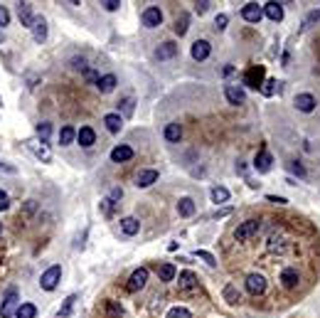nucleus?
I'll use <instances>...</instances> for the list:
<instances>
[{"label": "nucleus", "mask_w": 320, "mask_h": 318, "mask_svg": "<svg viewBox=\"0 0 320 318\" xmlns=\"http://www.w3.org/2000/svg\"><path fill=\"white\" fill-rule=\"evenodd\" d=\"M50 123H37V136L42 138V143H47V138H50Z\"/></svg>", "instance_id": "c9c22d12"}, {"label": "nucleus", "mask_w": 320, "mask_h": 318, "mask_svg": "<svg viewBox=\"0 0 320 318\" xmlns=\"http://www.w3.org/2000/svg\"><path fill=\"white\" fill-rule=\"evenodd\" d=\"M18 15H20V23H23L25 28H32L35 15H32V5H30V3H20V5H18Z\"/></svg>", "instance_id": "ddd939ff"}, {"label": "nucleus", "mask_w": 320, "mask_h": 318, "mask_svg": "<svg viewBox=\"0 0 320 318\" xmlns=\"http://www.w3.org/2000/svg\"><path fill=\"white\" fill-rule=\"evenodd\" d=\"M104 123H106V128H108L111 133H118L121 126H123V118H121V114H106V116H104Z\"/></svg>", "instance_id": "5701e85b"}, {"label": "nucleus", "mask_w": 320, "mask_h": 318, "mask_svg": "<svg viewBox=\"0 0 320 318\" xmlns=\"http://www.w3.org/2000/svg\"><path fill=\"white\" fill-rule=\"evenodd\" d=\"M138 230H140V222H138L135 217H123V220H121V232H123V234L133 237V234H138Z\"/></svg>", "instance_id": "412c9836"}, {"label": "nucleus", "mask_w": 320, "mask_h": 318, "mask_svg": "<svg viewBox=\"0 0 320 318\" xmlns=\"http://www.w3.org/2000/svg\"><path fill=\"white\" fill-rule=\"evenodd\" d=\"M74 136H77L74 128H72V126H64V128L59 131V143H62V145H69V143L74 141Z\"/></svg>", "instance_id": "c756f323"}, {"label": "nucleus", "mask_w": 320, "mask_h": 318, "mask_svg": "<svg viewBox=\"0 0 320 318\" xmlns=\"http://www.w3.org/2000/svg\"><path fill=\"white\" fill-rule=\"evenodd\" d=\"M160 23H163V13H160V8H148L143 13V25L145 28H158Z\"/></svg>", "instance_id": "6e6552de"}, {"label": "nucleus", "mask_w": 320, "mask_h": 318, "mask_svg": "<svg viewBox=\"0 0 320 318\" xmlns=\"http://www.w3.org/2000/svg\"><path fill=\"white\" fill-rule=\"evenodd\" d=\"M180 136H183L180 123H168V128H165V138H168L170 143H175V141H180Z\"/></svg>", "instance_id": "c85d7f7f"}, {"label": "nucleus", "mask_w": 320, "mask_h": 318, "mask_svg": "<svg viewBox=\"0 0 320 318\" xmlns=\"http://www.w3.org/2000/svg\"><path fill=\"white\" fill-rule=\"evenodd\" d=\"M59 279H62V266H59V264H54V266H50V269L42 274V279H40V286H42L45 291H52V289H57Z\"/></svg>", "instance_id": "f03ea898"}, {"label": "nucleus", "mask_w": 320, "mask_h": 318, "mask_svg": "<svg viewBox=\"0 0 320 318\" xmlns=\"http://www.w3.org/2000/svg\"><path fill=\"white\" fill-rule=\"evenodd\" d=\"M271 163H273V158L268 155V150H261V153L256 155V161H254V168H256L259 173H268V171H271Z\"/></svg>", "instance_id": "f8f14e48"}, {"label": "nucleus", "mask_w": 320, "mask_h": 318, "mask_svg": "<svg viewBox=\"0 0 320 318\" xmlns=\"http://www.w3.org/2000/svg\"><path fill=\"white\" fill-rule=\"evenodd\" d=\"M227 23H229V18L227 15H217V20H214V30L219 32V30H224L227 28Z\"/></svg>", "instance_id": "58836bf2"}, {"label": "nucleus", "mask_w": 320, "mask_h": 318, "mask_svg": "<svg viewBox=\"0 0 320 318\" xmlns=\"http://www.w3.org/2000/svg\"><path fill=\"white\" fill-rule=\"evenodd\" d=\"M180 289H185V291H190V289H195V284H197V276L192 274V271H183L180 274Z\"/></svg>", "instance_id": "bb28decb"}, {"label": "nucleus", "mask_w": 320, "mask_h": 318, "mask_svg": "<svg viewBox=\"0 0 320 318\" xmlns=\"http://www.w3.org/2000/svg\"><path fill=\"white\" fill-rule=\"evenodd\" d=\"M295 109L303 111V114H310L315 109V96L313 94H298L295 96Z\"/></svg>", "instance_id": "9d476101"}, {"label": "nucleus", "mask_w": 320, "mask_h": 318, "mask_svg": "<svg viewBox=\"0 0 320 318\" xmlns=\"http://www.w3.org/2000/svg\"><path fill=\"white\" fill-rule=\"evenodd\" d=\"M15 316H18V318H35V316H37V308H35V303H20L18 311H15Z\"/></svg>", "instance_id": "cd10ccee"}, {"label": "nucleus", "mask_w": 320, "mask_h": 318, "mask_svg": "<svg viewBox=\"0 0 320 318\" xmlns=\"http://www.w3.org/2000/svg\"><path fill=\"white\" fill-rule=\"evenodd\" d=\"M158 276L163 279V281H173V279H175V266H173L170 261L160 264V266H158Z\"/></svg>", "instance_id": "a878e982"}, {"label": "nucleus", "mask_w": 320, "mask_h": 318, "mask_svg": "<svg viewBox=\"0 0 320 318\" xmlns=\"http://www.w3.org/2000/svg\"><path fill=\"white\" fill-rule=\"evenodd\" d=\"M168 318H192V316H190V311H187V308L175 306V308H170V311H168Z\"/></svg>", "instance_id": "f704fd0d"}, {"label": "nucleus", "mask_w": 320, "mask_h": 318, "mask_svg": "<svg viewBox=\"0 0 320 318\" xmlns=\"http://www.w3.org/2000/svg\"><path fill=\"white\" fill-rule=\"evenodd\" d=\"M195 10L202 15V13H207V10H210V3H207V0H202V3H197V5H195Z\"/></svg>", "instance_id": "c03bdc74"}, {"label": "nucleus", "mask_w": 320, "mask_h": 318, "mask_svg": "<svg viewBox=\"0 0 320 318\" xmlns=\"http://www.w3.org/2000/svg\"><path fill=\"white\" fill-rule=\"evenodd\" d=\"M195 257H200V259H202V261H207L210 266H217V261H214V257H212L210 252H205V249H197V252H195Z\"/></svg>", "instance_id": "e433bc0d"}, {"label": "nucleus", "mask_w": 320, "mask_h": 318, "mask_svg": "<svg viewBox=\"0 0 320 318\" xmlns=\"http://www.w3.org/2000/svg\"><path fill=\"white\" fill-rule=\"evenodd\" d=\"M8 23H10V13L5 8H0V28H5Z\"/></svg>", "instance_id": "a19ab883"}, {"label": "nucleus", "mask_w": 320, "mask_h": 318, "mask_svg": "<svg viewBox=\"0 0 320 318\" xmlns=\"http://www.w3.org/2000/svg\"><path fill=\"white\" fill-rule=\"evenodd\" d=\"M291 171H293V173H298V175H303V168H300L298 163H291Z\"/></svg>", "instance_id": "de8ad7c7"}, {"label": "nucleus", "mask_w": 320, "mask_h": 318, "mask_svg": "<svg viewBox=\"0 0 320 318\" xmlns=\"http://www.w3.org/2000/svg\"><path fill=\"white\" fill-rule=\"evenodd\" d=\"M0 230H3V227H0Z\"/></svg>", "instance_id": "09e8293b"}, {"label": "nucleus", "mask_w": 320, "mask_h": 318, "mask_svg": "<svg viewBox=\"0 0 320 318\" xmlns=\"http://www.w3.org/2000/svg\"><path fill=\"white\" fill-rule=\"evenodd\" d=\"M145 281H148V269H135L133 274H131V281H128V291H138V289H143L145 286Z\"/></svg>", "instance_id": "423d86ee"}, {"label": "nucleus", "mask_w": 320, "mask_h": 318, "mask_svg": "<svg viewBox=\"0 0 320 318\" xmlns=\"http://www.w3.org/2000/svg\"><path fill=\"white\" fill-rule=\"evenodd\" d=\"M276 89H278V82H276V79H268V82H264V84H261V94H264V96L276 94Z\"/></svg>", "instance_id": "473e14b6"}, {"label": "nucleus", "mask_w": 320, "mask_h": 318, "mask_svg": "<svg viewBox=\"0 0 320 318\" xmlns=\"http://www.w3.org/2000/svg\"><path fill=\"white\" fill-rule=\"evenodd\" d=\"M241 18H244L246 23H259V20L264 18V10H261L256 3H246L244 10H241Z\"/></svg>", "instance_id": "0eeeda50"}, {"label": "nucleus", "mask_w": 320, "mask_h": 318, "mask_svg": "<svg viewBox=\"0 0 320 318\" xmlns=\"http://www.w3.org/2000/svg\"><path fill=\"white\" fill-rule=\"evenodd\" d=\"M264 13H266V18L273 20V23H281V20H283V8H281L278 3H266V5H264Z\"/></svg>", "instance_id": "aec40b11"}, {"label": "nucleus", "mask_w": 320, "mask_h": 318, "mask_svg": "<svg viewBox=\"0 0 320 318\" xmlns=\"http://www.w3.org/2000/svg\"><path fill=\"white\" fill-rule=\"evenodd\" d=\"M8 207H10V198L5 190H0V210H8Z\"/></svg>", "instance_id": "ea45409f"}, {"label": "nucleus", "mask_w": 320, "mask_h": 318, "mask_svg": "<svg viewBox=\"0 0 320 318\" xmlns=\"http://www.w3.org/2000/svg\"><path fill=\"white\" fill-rule=\"evenodd\" d=\"M224 296H227L229 303H237V301H239V293L234 291V286H227V289H224Z\"/></svg>", "instance_id": "4c0bfd02"}, {"label": "nucleus", "mask_w": 320, "mask_h": 318, "mask_svg": "<svg viewBox=\"0 0 320 318\" xmlns=\"http://www.w3.org/2000/svg\"><path fill=\"white\" fill-rule=\"evenodd\" d=\"M212 200L214 202H227L229 200V190L227 188H212Z\"/></svg>", "instance_id": "2f4dec72"}, {"label": "nucleus", "mask_w": 320, "mask_h": 318, "mask_svg": "<svg viewBox=\"0 0 320 318\" xmlns=\"http://www.w3.org/2000/svg\"><path fill=\"white\" fill-rule=\"evenodd\" d=\"M27 145H30V148L35 150V155L40 158V161H42V163H50V161H52V153H50V148H47L45 143L40 145L37 141H32V143H27Z\"/></svg>", "instance_id": "4be33fe9"}, {"label": "nucleus", "mask_w": 320, "mask_h": 318, "mask_svg": "<svg viewBox=\"0 0 320 318\" xmlns=\"http://www.w3.org/2000/svg\"><path fill=\"white\" fill-rule=\"evenodd\" d=\"M101 5H104V8H106V10H111V13H113V10H118V8H121V3H118V0H106V3H101Z\"/></svg>", "instance_id": "79ce46f5"}, {"label": "nucleus", "mask_w": 320, "mask_h": 318, "mask_svg": "<svg viewBox=\"0 0 320 318\" xmlns=\"http://www.w3.org/2000/svg\"><path fill=\"white\" fill-rule=\"evenodd\" d=\"M178 55V45L175 42H163L158 50H155V57L158 59H170V57H175Z\"/></svg>", "instance_id": "f3484780"}, {"label": "nucleus", "mask_w": 320, "mask_h": 318, "mask_svg": "<svg viewBox=\"0 0 320 318\" xmlns=\"http://www.w3.org/2000/svg\"><path fill=\"white\" fill-rule=\"evenodd\" d=\"M116 84H118V79H116L113 74H106V77H99V79H96V87H99V91H101V94L113 91V89H116Z\"/></svg>", "instance_id": "a211bd4d"}, {"label": "nucleus", "mask_w": 320, "mask_h": 318, "mask_svg": "<svg viewBox=\"0 0 320 318\" xmlns=\"http://www.w3.org/2000/svg\"><path fill=\"white\" fill-rule=\"evenodd\" d=\"M210 52H212V47H210V42H207V40H197V42L192 45V57H195L197 62L207 59V57H210Z\"/></svg>", "instance_id": "9b49d317"}, {"label": "nucleus", "mask_w": 320, "mask_h": 318, "mask_svg": "<svg viewBox=\"0 0 320 318\" xmlns=\"http://www.w3.org/2000/svg\"><path fill=\"white\" fill-rule=\"evenodd\" d=\"M178 212H180L183 217L195 215V200H192V198H183V200L178 202Z\"/></svg>", "instance_id": "393cba45"}, {"label": "nucleus", "mask_w": 320, "mask_h": 318, "mask_svg": "<svg viewBox=\"0 0 320 318\" xmlns=\"http://www.w3.org/2000/svg\"><path fill=\"white\" fill-rule=\"evenodd\" d=\"M77 138H79V143H81L84 148H89V145H94V143H96V133H94V128H91V126H81V128H79V133H77Z\"/></svg>", "instance_id": "dca6fc26"}, {"label": "nucleus", "mask_w": 320, "mask_h": 318, "mask_svg": "<svg viewBox=\"0 0 320 318\" xmlns=\"http://www.w3.org/2000/svg\"><path fill=\"white\" fill-rule=\"evenodd\" d=\"M261 79H264V67H251L244 74V84H249L251 89H261Z\"/></svg>", "instance_id": "39448f33"}, {"label": "nucleus", "mask_w": 320, "mask_h": 318, "mask_svg": "<svg viewBox=\"0 0 320 318\" xmlns=\"http://www.w3.org/2000/svg\"><path fill=\"white\" fill-rule=\"evenodd\" d=\"M131 158H133V148L131 145H116L111 150V161L113 163H126V161H131Z\"/></svg>", "instance_id": "1a4fd4ad"}, {"label": "nucleus", "mask_w": 320, "mask_h": 318, "mask_svg": "<svg viewBox=\"0 0 320 318\" xmlns=\"http://www.w3.org/2000/svg\"><path fill=\"white\" fill-rule=\"evenodd\" d=\"M108 313H111V316H123V311H121L116 303H108Z\"/></svg>", "instance_id": "a18cd8bd"}, {"label": "nucleus", "mask_w": 320, "mask_h": 318, "mask_svg": "<svg viewBox=\"0 0 320 318\" xmlns=\"http://www.w3.org/2000/svg\"><path fill=\"white\" fill-rule=\"evenodd\" d=\"M0 171H3V173H10V175H15V173H18V168H15V166L3 163V161H0Z\"/></svg>", "instance_id": "37998d69"}, {"label": "nucleus", "mask_w": 320, "mask_h": 318, "mask_svg": "<svg viewBox=\"0 0 320 318\" xmlns=\"http://www.w3.org/2000/svg\"><path fill=\"white\" fill-rule=\"evenodd\" d=\"M268 202H276V205H286L283 198H276V195H268Z\"/></svg>", "instance_id": "49530a36"}, {"label": "nucleus", "mask_w": 320, "mask_h": 318, "mask_svg": "<svg viewBox=\"0 0 320 318\" xmlns=\"http://www.w3.org/2000/svg\"><path fill=\"white\" fill-rule=\"evenodd\" d=\"M224 94H227V99H229L232 104H244V99H246L244 89H241V87H237V84H227Z\"/></svg>", "instance_id": "2eb2a0df"}, {"label": "nucleus", "mask_w": 320, "mask_h": 318, "mask_svg": "<svg viewBox=\"0 0 320 318\" xmlns=\"http://www.w3.org/2000/svg\"><path fill=\"white\" fill-rule=\"evenodd\" d=\"M155 180H158V171H140L138 178H135V185L138 188H150Z\"/></svg>", "instance_id": "6ab92c4d"}, {"label": "nucleus", "mask_w": 320, "mask_h": 318, "mask_svg": "<svg viewBox=\"0 0 320 318\" xmlns=\"http://www.w3.org/2000/svg\"><path fill=\"white\" fill-rule=\"evenodd\" d=\"M187 25H190V18H187V15H180V18L175 20V32L183 37V35L187 32Z\"/></svg>", "instance_id": "7c9ffc66"}, {"label": "nucleus", "mask_w": 320, "mask_h": 318, "mask_svg": "<svg viewBox=\"0 0 320 318\" xmlns=\"http://www.w3.org/2000/svg\"><path fill=\"white\" fill-rule=\"evenodd\" d=\"M32 37H35V42H45L47 40V23L42 20V18H35V23H32Z\"/></svg>", "instance_id": "4468645a"}, {"label": "nucleus", "mask_w": 320, "mask_h": 318, "mask_svg": "<svg viewBox=\"0 0 320 318\" xmlns=\"http://www.w3.org/2000/svg\"><path fill=\"white\" fill-rule=\"evenodd\" d=\"M18 306H20L18 289H10V291L5 293V298H3V306H0V316H3V318H13L15 311H18Z\"/></svg>", "instance_id": "f257e3e1"}, {"label": "nucleus", "mask_w": 320, "mask_h": 318, "mask_svg": "<svg viewBox=\"0 0 320 318\" xmlns=\"http://www.w3.org/2000/svg\"><path fill=\"white\" fill-rule=\"evenodd\" d=\"M281 281H283L286 289H295V286H298V271H295V269H283Z\"/></svg>", "instance_id": "b1692460"}, {"label": "nucleus", "mask_w": 320, "mask_h": 318, "mask_svg": "<svg viewBox=\"0 0 320 318\" xmlns=\"http://www.w3.org/2000/svg\"><path fill=\"white\" fill-rule=\"evenodd\" d=\"M74 303H77V296L72 293V296H69V298L64 301V306L59 308V316H62V318H67V316L72 313V308H74Z\"/></svg>", "instance_id": "72a5a7b5"}, {"label": "nucleus", "mask_w": 320, "mask_h": 318, "mask_svg": "<svg viewBox=\"0 0 320 318\" xmlns=\"http://www.w3.org/2000/svg\"><path fill=\"white\" fill-rule=\"evenodd\" d=\"M259 227H261L259 220H246V222H244L241 227H237V232H234L237 242H246L249 237H254V234L259 232Z\"/></svg>", "instance_id": "7ed1b4c3"}, {"label": "nucleus", "mask_w": 320, "mask_h": 318, "mask_svg": "<svg viewBox=\"0 0 320 318\" xmlns=\"http://www.w3.org/2000/svg\"><path fill=\"white\" fill-rule=\"evenodd\" d=\"M246 289H249V293L259 296V293L266 291V279H264L261 274H249V276H246Z\"/></svg>", "instance_id": "20e7f679"}]
</instances>
